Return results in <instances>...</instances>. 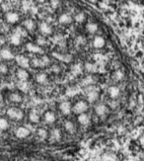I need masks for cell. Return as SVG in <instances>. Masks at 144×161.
<instances>
[{
    "instance_id": "6da1fadb",
    "label": "cell",
    "mask_w": 144,
    "mask_h": 161,
    "mask_svg": "<svg viewBox=\"0 0 144 161\" xmlns=\"http://www.w3.org/2000/svg\"><path fill=\"white\" fill-rule=\"evenodd\" d=\"M7 115L9 118L13 119V120H22L24 115H23V112L21 111L20 109L18 108H9L7 111Z\"/></svg>"
},
{
    "instance_id": "7a4b0ae2",
    "label": "cell",
    "mask_w": 144,
    "mask_h": 161,
    "mask_svg": "<svg viewBox=\"0 0 144 161\" xmlns=\"http://www.w3.org/2000/svg\"><path fill=\"white\" fill-rule=\"evenodd\" d=\"M87 109H88V105L86 104V102H84V101H79V102H77L74 105L73 112L81 115V114H84V112H86Z\"/></svg>"
},
{
    "instance_id": "3957f363",
    "label": "cell",
    "mask_w": 144,
    "mask_h": 161,
    "mask_svg": "<svg viewBox=\"0 0 144 161\" xmlns=\"http://www.w3.org/2000/svg\"><path fill=\"white\" fill-rule=\"evenodd\" d=\"M49 58L48 57H41V58H34L33 59V64L37 67H45L49 64Z\"/></svg>"
},
{
    "instance_id": "277c9868",
    "label": "cell",
    "mask_w": 144,
    "mask_h": 161,
    "mask_svg": "<svg viewBox=\"0 0 144 161\" xmlns=\"http://www.w3.org/2000/svg\"><path fill=\"white\" fill-rule=\"evenodd\" d=\"M40 31L44 36H48V35H50V34H52V29L46 22H41L40 25Z\"/></svg>"
},
{
    "instance_id": "5b68a950",
    "label": "cell",
    "mask_w": 144,
    "mask_h": 161,
    "mask_svg": "<svg viewBox=\"0 0 144 161\" xmlns=\"http://www.w3.org/2000/svg\"><path fill=\"white\" fill-rule=\"evenodd\" d=\"M16 61L17 63L21 66L23 67V68H27V67H29V58L24 57V56H17L16 57Z\"/></svg>"
},
{
    "instance_id": "8992f818",
    "label": "cell",
    "mask_w": 144,
    "mask_h": 161,
    "mask_svg": "<svg viewBox=\"0 0 144 161\" xmlns=\"http://www.w3.org/2000/svg\"><path fill=\"white\" fill-rule=\"evenodd\" d=\"M30 134V130L27 128H24V126H20V128L16 130V135L17 137L19 138H25L27 137Z\"/></svg>"
},
{
    "instance_id": "52a82bcc",
    "label": "cell",
    "mask_w": 144,
    "mask_h": 161,
    "mask_svg": "<svg viewBox=\"0 0 144 161\" xmlns=\"http://www.w3.org/2000/svg\"><path fill=\"white\" fill-rule=\"evenodd\" d=\"M26 49L29 50V52L34 53H43V49H41V46H39L38 45H34L32 43H28L26 45Z\"/></svg>"
},
{
    "instance_id": "ba28073f",
    "label": "cell",
    "mask_w": 144,
    "mask_h": 161,
    "mask_svg": "<svg viewBox=\"0 0 144 161\" xmlns=\"http://www.w3.org/2000/svg\"><path fill=\"white\" fill-rule=\"evenodd\" d=\"M59 109H60V111L62 112V114H64V115H68L71 112V105L69 102H67V101H64V102H62L60 105H59Z\"/></svg>"
},
{
    "instance_id": "9c48e42d",
    "label": "cell",
    "mask_w": 144,
    "mask_h": 161,
    "mask_svg": "<svg viewBox=\"0 0 144 161\" xmlns=\"http://www.w3.org/2000/svg\"><path fill=\"white\" fill-rule=\"evenodd\" d=\"M52 56L56 59H58V60L63 61V62H70L71 59H72L71 56H69V54H60V53H53Z\"/></svg>"
},
{
    "instance_id": "30bf717a",
    "label": "cell",
    "mask_w": 144,
    "mask_h": 161,
    "mask_svg": "<svg viewBox=\"0 0 144 161\" xmlns=\"http://www.w3.org/2000/svg\"><path fill=\"white\" fill-rule=\"evenodd\" d=\"M0 57H1L3 59H7V60H10V59H13L15 57L14 54L12 53L8 49H3L0 52Z\"/></svg>"
},
{
    "instance_id": "8fae6325",
    "label": "cell",
    "mask_w": 144,
    "mask_h": 161,
    "mask_svg": "<svg viewBox=\"0 0 144 161\" xmlns=\"http://www.w3.org/2000/svg\"><path fill=\"white\" fill-rule=\"evenodd\" d=\"M6 20H7V22L14 24L16 22H18L19 15L15 13V12H9V13H7V15H6Z\"/></svg>"
},
{
    "instance_id": "7c38bea8",
    "label": "cell",
    "mask_w": 144,
    "mask_h": 161,
    "mask_svg": "<svg viewBox=\"0 0 144 161\" xmlns=\"http://www.w3.org/2000/svg\"><path fill=\"white\" fill-rule=\"evenodd\" d=\"M98 98H99V93H98V91H96V90L90 91L88 93V95H87L88 102H90V103L96 102V101L98 100Z\"/></svg>"
},
{
    "instance_id": "4fadbf2b",
    "label": "cell",
    "mask_w": 144,
    "mask_h": 161,
    "mask_svg": "<svg viewBox=\"0 0 144 161\" xmlns=\"http://www.w3.org/2000/svg\"><path fill=\"white\" fill-rule=\"evenodd\" d=\"M17 77H18L19 81H27V79L29 78V74L25 69L21 68L17 71Z\"/></svg>"
},
{
    "instance_id": "5bb4252c",
    "label": "cell",
    "mask_w": 144,
    "mask_h": 161,
    "mask_svg": "<svg viewBox=\"0 0 144 161\" xmlns=\"http://www.w3.org/2000/svg\"><path fill=\"white\" fill-rule=\"evenodd\" d=\"M93 46H94L96 49L103 48V46H105V40L102 37H100V36L96 37L94 39V41H93Z\"/></svg>"
},
{
    "instance_id": "9a60e30c",
    "label": "cell",
    "mask_w": 144,
    "mask_h": 161,
    "mask_svg": "<svg viewBox=\"0 0 144 161\" xmlns=\"http://www.w3.org/2000/svg\"><path fill=\"white\" fill-rule=\"evenodd\" d=\"M58 21H59V23L60 24H69V23H71L72 18H71V16L69 14L64 13V14L59 16Z\"/></svg>"
},
{
    "instance_id": "2e32d148",
    "label": "cell",
    "mask_w": 144,
    "mask_h": 161,
    "mask_svg": "<svg viewBox=\"0 0 144 161\" xmlns=\"http://www.w3.org/2000/svg\"><path fill=\"white\" fill-rule=\"evenodd\" d=\"M78 122L82 126H87L89 125V123H90V118H89V116L86 115V114H81V115H79L78 117Z\"/></svg>"
},
{
    "instance_id": "e0dca14e",
    "label": "cell",
    "mask_w": 144,
    "mask_h": 161,
    "mask_svg": "<svg viewBox=\"0 0 144 161\" xmlns=\"http://www.w3.org/2000/svg\"><path fill=\"white\" fill-rule=\"evenodd\" d=\"M95 111H96V114L98 116H104L105 114H107V112H108V108L106 107L105 105H98L96 107V109H95Z\"/></svg>"
},
{
    "instance_id": "ac0fdd59",
    "label": "cell",
    "mask_w": 144,
    "mask_h": 161,
    "mask_svg": "<svg viewBox=\"0 0 144 161\" xmlns=\"http://www.w3.org/2000/svg\"><path fill=\"white\" fill-rule=\"evenodd\" d=\"M45 121L48 124H52V123L56 122V115L52 112H48L45 115Z\"/></svg>"
},
{
    "instance_id": "d6986e66",
    "label": "cell",
    "mask_w": 144,
    "mask_h": 161,
    "mask_svg": "<svg viewBox=\"0 0 144 161\" xmlns=\"http://www.w3.org/2000/svg\"><path fill=\"white\" fill-rule=\"evenodd\" d=\"M79 91H80L79 88H77V87H68L66 89L65 94L68 97H74L76 94H78Z\"/></svg>"
},
{
    "instance_id": "ffe728a7",
    "label": "cell",
    "mask_w": 144,
    "mask_h": 161,
    "mask_svg": "<svg viewBox=\"0 0 144 161\" xmlns=\"http://www.w3.org/2000/svg\"><path fill=\"white\" fill-rule=\"evenodd\" d=\"M10 41H11V44L12 45H14V46H18L20 45L21 43V36L19 35V34H17L14 32L13 35L11 36L10 38Z\"/></svg>"
},
{
    "instance_id": "44dd1931",
    "label": "cell",
    "mask_w": 144,
    "mask_h": 161,
    "mask_svg": "<svg viewBox=\"0 0 144 161\" xmlns=\"http://www.w3.org/2000/svg\"><path fill=\"white\" fill-rule=\"evenodd\" d=\"M29 119H30V121L33 122V123H39L40 122V116H39V114L37 113V111H35V110H33V111L30 113Z\"/></svg>"
},
{
    "instance_id": "7402d4cb",
    "label": "cell",
    "mask_w": 144,
    "mask_h": 161,
    "mask_svg": "<svg viewBox=\"0 0 144 161\" xmlns=\"http://www.w3.org/2000/svg\"><path fill=\"white\" fill-rule=\"evenodd\" d=\"M17 87H18L21 91H23V92H28L29 90V84L27 81H19L18 83H17Z\"/></svg>"
},
{
    "instance_id": "603a6c76",
    "label": "cell",
    "mask_w": 144,
    "mask_h": 161,
    "mask_svg": "<svg viewBox=\"0 0 144 161\" xmlns=\"http://www.w3.org/2000/svg\"><path fill=\"white\" fill-rule=\"evenodd\" d=\"M24 27L26 28L29 31H32V30L35 29V22L31 19H27L24 21Z\"/></svg>"
},
{
    "instance_id": "cb8c5ba5",
    "label": "cell",
    "mask_w": 144,
    "mask_h": 161,
    "mask_svg": "<svg viewBox=\"0 0 144 161\" xmlns=\"http://www.w3.org/2000/svg\"><path fill=\"white\" fill-rule=\"evenodd\" d=\"M109 93H110V95H111L112 98H117L118 94H120V89L116 86H112L109 88Z\"/></svg>"
},
{
    "instance_id": "d4e9b609",
    "label": "cell",
    "mask_w": 144,
    "mask_h": 161,
    "mask_svg": "<svg viewBox=\"0 0 144 161\" xmlns=\"http://www.w3.org/2000/svg\"><path fill=\"white\" fill-rule=\"evenodd\" d=\"M86 29L89 33L94 34L97 32V30H98V25H97L96 23H88L86 26Z\"/></svg>"
},
{
    "instance_id": "484cf974",
    "label": "cell",
    "mask_w": 144,
    "mask_h": 161,
    "mask_svg": "<svg viewBox=\"0 0 144 161\" xmlns=\"http://www.w3.org/2000/svg\"><path fill=\"white\" fill-rule=\"evenodd\" d=\"M82 70H83V66L81 63H76V64L72 66V72H73L74 74L82 73Z\"/></svg>"
},
{
    "instance_id": "4316f807",
    "label": "cell",
    "mask_w": 144,
    "mask_h": 161,
    "mask_svg": "<svg viewBox=\"0 0 144 161\" xmlns=\"http://www.w3.org/2000/svg\"><path fill=\"white\" fill-rule=\"evenodd\" d=\"M36 80H37V82H38V83L44 84V83L46 82V80H48V76H46L45 73H40V74H38V75H37Z\"/></svg>"
},
{
    "instance_id": "83f0119b",
    "label": "cell",
    "mask_w": 144,
    "mask_h": 161,
    "mask_svg": "<svg viewBox=\"0 0 144 161\" xmlns=\"http://www.w3.org/2000/svg\"><path fill=\"white\" fill-rule=\"evenodd\" d=\"M93 83H94V78H93L91 75L86 76V77L82 80V85L83 86H89Z\"/></svg>"
},
{
    "instance_id": "f1b7e54d",
    "label": "cell",
    "mask_w": 144,
    "mask_h": 161,
    "mask_svg": "<svg viewBox=\"0 0 144 161\" xmlns=\"http://www.w3.org/2000/svg\"><path fill=\"white\" fill-rule=\"evenodd\" d=\"M10 100L14 103H19L22 101V97H21L20 94H18V93H12V94L10 95Z\"/></svg>"
},
{
    "instance_id": "f546056e",
    "label": "cell",
    "mask_w": 144,
    "mask_h": 161,
    "mask_svg": "<svg viewBox=\"0 0 144 161\" xmlns=\"http://www.w3.org/2000/svg\"><path fill=\"white\" fill-rule=\"evenodd\" d=\"M64 128H65V130H67V132H69V133H73L74 132V125H73V123L70 122V121L65 123Z\"/></svg>"
},
{
    "instance_id": "4dcf8cb0",
    "label": "cell",
    "mask_w": 144,
    "mask_h": 161,
    "mask_svg": "<svg viewBox=\"0 0 144 161\" xmlns=\"http://www.w3.org/2000/svg\"><path fill=\"white\" fill-rule=\"evenodd\" d=\"M52 137L54 141H58L60 138V130L58 129H54L52 130Z\"/></svg>"
},
{
    "instance_id": "1f68e13d",
    "label": "cell",
    "mask_w": 144,
    "mask_h": 161,
    "mask_svg": "<svg viewBox=\"0 0 144 161\" xmlns=\"http://www.w3.org/2000/svg\"><path fill=\"white\" fill-rule=\"evenodd\" d=\"M8 126H9V124H8L7 120H5L4 118H0V130H7Z\"/></svg>"
},
{
    "instance_id": "d6a6232c",
    "label": "cell",
    "mask_w": 144,
    "mask_h": 161,
    "mask_svg": "<svg viewBox=\"0 0 144 161\" xmlns=\"http://www.w3.org/2000/svg\"><path fill=\"white\" fill-rule=\"evenodd\" d=\"M15 33H17V34H19V35L21 36V37H27V31L25 29H23L22 27H17V29H16V31H15Z\"/></svg>"
},
{
    "instance_id": "836d02e7",
    "label": "cell",
    "mask_w": 144,
    "mask_h": 161,
    "mask_svg": "<svg viewBox=\"0 0 144 161\" xmlns=\"http://www.w3.org/2000/svg\"><path fill=\"white\" fill-rule=\"evenodd\" d=\"M84 19H85V15H84V13H82V12H80V13L76 14L75 16V21L78 23H82Z\"/></svg>"
},
{
    "instance_id": "e575fe53",
    "label": "cell",
    "mask_w": 144,
    "mask_h": 161,
    "mask_svg": "<svg viewBox=\"0 0 144 161\" xmlns=\"http://www.w3.org/2000/svg\"><path fill=\"white\" fill-rule=\"evenodd\" d=\"M38 134H39V137L41 138H46V137H48V132H46V130L45 129H39V130H38Z\"/></svg>"
},
{
    "instance_id": "d590c367",
    "label": "cell",
    "mask_w": 144,
    "mask_h": 161,
    "mask_svg": "<svg viewBox=\"0 0 144 161\" xmlns=\"http://www.w3.org/2000/svg\"><path fill=\"white\" fill-rule=\"evenodd\" d=\"M85 68H86L87 71H89V72H93V71H95L96 67H95L94 64H93V63L87 62V63H86V65H85Z\"/></svg>"
},
{
    "instance_id": "8d00e7d4",
    "label": "cell",
    "mask_w": 144,
    "mask_h": 161,
    "mask_svg": "<svg viewBox=\"0 0 144 161\" xmlns=\"http://www.w3.org/2000/svg\"><path fill=\"white\" fill-rule=\"evenodd\" d=\"M37 43H38V46H45L46 44V41L45 39V37L43 36H40V37H38V39H37Z\"/></svg>"
},
{
    "instance_id": "74e56055",
    "label": "cell",
    "mask_w": 144,
    "mask_h": 161,
    "mask_svg": "<svg viewBox=\"0 0 144 161\" xmlns=\"http://www.w3.org/2000/svg\"><path fill=\"white\" fill-rule=\"evenodd\" d=\"M76 45H83L84 43H85V38H84L83 36H78L77 38H76Z\"/></svg>"
},
{
    "instance_id": "f35d334b",
    "label": "cell",
    "mask_w": 144,
    "mask_h": 161,
    "mask_svg": "<svg viewBox=\"0 0 144 161\" xmlns=\"http://www.w3.org/2000/svg\"><path fill=\"white\" fill-rule=\"evenodd\" d=\"M8 72V67L7 65H5L4 63H0V73L5 74Z\"/></svg>"
},
{
    "instance_id": "ab89813d",
    "label": "cell",
    "mask_w": 144,
    "mask_h": 161,
    "mask_svg": "<svg viewBox=\"0 0 144 161\" xmlns=\"http://www.w3.org/2000/svg\"><path fill=\"white\" fill-rule=\"evenodd\" d=\"M122 73L121 72V71H117V72L115 73V78L117 79V80H121V78H122Z\"/></svg>"
},
{
    "instance_id": "60d3db41",
    "label": "cell",
    "mask_w": 144,
    "mask_h": 161,
    "mask_svg": "<svg viewBox=\"0 0 144 161\" xmlns=\"http://www.w3.org/2000/svg\"><path fill=\"white\" fill-rule=\"evenodd\" d=\"M52 70H53L56 73H58V72H59V67L56 66V65H53V66H52Z\"/></svg>"
},
{
    "instance_id": "b9f144b4",
    "label": "cell",
    "mask_w": 144,
    "mask_h": 161,
    "mask_svg": "<svg viewBox=\"0 0 144 161\" xmlns=\"http://www.w3.org/2000/svg\"><path fill=\"white\" fill-rule=\"evenodd\" d=\"M3 105H4V100H3V97L0 95V108L3 107Z\"/></svg>"
},
{
    "instance_id": "7bdbcfd3",
    "label": "cell",
    "mask_w": 144,
    "mask_h": 161,
    "mask_svg": "<svg viewBox=\"0 0 144 161\" xmlns=\"http://www.w3.org/2000/svg\"><path fill=\"white\" fill-rule=\"evenodd\" d=\"M4 43H5V39H4V37L0 36V45H3Z\"/></svg>"
},
{
    "instance_id": "ee69618b",
    "label": "cell",
    "mask_w": 144,
    "mask_h": 161,
    "mask_svg": "<svg viewBox=\"0 0 144 161\" xmlns=\"http://www.w3.org/2000/svg\"><path fill=\"white\" fill-rule=\"evenodd\" d=\"M58 4H59L58 1H52V7H56Z\"/></svg>"
}]
</instances>
